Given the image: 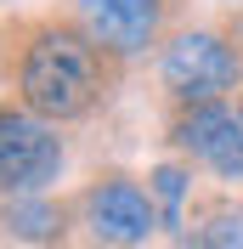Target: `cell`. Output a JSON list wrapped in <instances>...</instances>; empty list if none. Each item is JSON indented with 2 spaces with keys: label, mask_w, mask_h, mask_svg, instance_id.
Listing matches in <instances>:
<instances>
[{
  "label": "cell",
  "mask_w": 243,
  "mask_h": 249,
  "mask_svg": "<svg viewBox=\"0 0 243 249\" xmlns=\"http://www.w3.org/2000/svg\"><path fill=\"white\" fill-rule=\"evenodd\" d=\"M17 96L34 119L46 124H68V119H85L107 96L113 85V57L96 46L79 23H29L23 29V46H17Z\"/></svg>",
  "instance_id": "obj_1"
},
{
  "label": "cell",
  "mask_w": 243,
  "mask_h": 249,
  "mask_svg": "<svg viewBox=\"0 0 243 249\" xmlns=\"http://www.w3.org/2000/svg\"><path fill=\"white\" fill-rule=\"evenodd\" d=\"M158 79L164 91L181 102V108H198V102H226L243 85V51L232 46L221 29H187L175 34L158 57Z\"/></svg>",
  "instance_id": "obj_2"
},
{
  "label": "cell",
  "mask_w": 243,
  "mask_h": 249,
  "mask_svg": "<svg viewBox=\"0 0 243 249\" xmlns=\"http://www.w3.org/2000/svg\"><path fill=\"white\" fill-rule=\"evenodd\" d=\"M79 221L85 232L107 249H141L153 232H158V204H153V187H141L136 176L107 170L85 187L79 198Z\"/></svg>",
  "instance_id": "obj_3"
},
{
  "label": "cell",
  "mask_w": 243,
  "mask_h": 249,
  "mask_svg": "<svg viewBox=\"0 0 243 249\" xmlns=\"http://www.w3.org/2000/svg\"><path fill=\"white\" fill-rule=\"evenodd\" d=\"M62 176V136L57 124L34 119L29 108H0V193L29 198Z\"/></svg>",
  "instance_id": "obj_4"
},
{
  "label": "cell",
  "mask_w": 243,
  "mask_h": 249,
  "mask_svg": "<svg viewBox=\"0 0 243 249\" xmlns=\"http://www.w3.org/2000/svg\"><path fill=\"white\" fill-rule=\"evenodd\" d=\"M170 142L175 153L209 164L221 181H243V102H198L181 108L170 124Z\"/></svg>",
  "instance_id": "obj_5"
},
{
  "label": "cell",
  "mask_w": 243,
  "mask_h": 249,
  "mask_svg": "<svg viewBox=\"0 0 243 249\" xmlns=\"http://www.w3.org/2000/svg\"><path fill=\"white\" fill-rule=\"evenodd\" d=\"M170 12H175V0H74L79 29L107 57H136V51L158 46Z\"/></svg>",
  "instance_id": "obj_6"
},
{
  "label": "cell",
  "mask_w": 243,
  "mask_h": 249,
  "mask_svg": "<svg viewBox=\"0 0 243 249\" xmlns=\"http://www.w3.org/2000/svg\"><path fill=\"white\" fill-rule=\"evenodd\" d=\"M0 227L23 244H51L62 232V204H51L46 193H29V198H12L0 210Z\"/></svg>",
  "instance_id": "obj_7"
},
{
  "label": "cell",
  "mask_w": 243,
  "mask_h": 249,
  "mask_svg": "<svg viewBox=\"0 0 243 249\" xmlns=\"http://www.w3.org/2000/svg\"><path fill=\"white\" fill-rule=\"evenodd\" d=\"M147 187H153L158 215H164L170 227H181V204H187V187H192V170H187V164H158V170L147 176Z\"/></svg>",
  "instance_id": "obj_8"
},
{
  "label": "cell",
  "mask_w": 243,
  "mask_h": 249,
  "mask_svg": "<svg viewBox=\"0 0 243 249\" xmlns=\"http://www.w3.org/2000/svg\"><path fill=\"white\" fill-rule=\"evenodd\" d=\"M198 249H243V210L238 204H209L198 227Z\"/></svg>",
  "instance_id": "obj_9"
}]
</instances>
